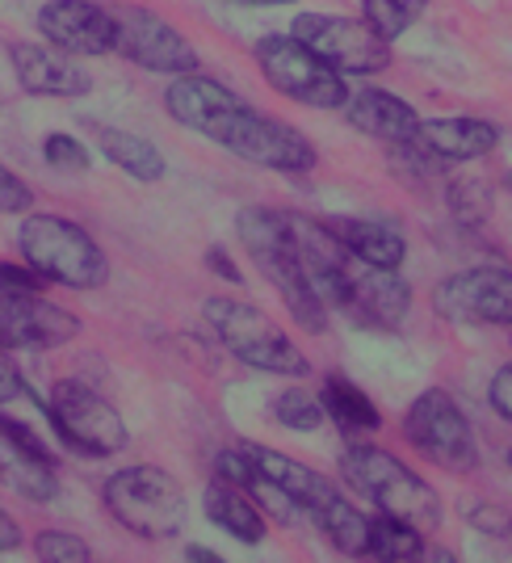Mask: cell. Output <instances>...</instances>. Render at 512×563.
I'll list each match as a JSON object with an SVG mask.
<instances>
[{
    "label": "cell",
    "instance_id": "cell-8",
    "mask_svg": "<svg viewBox=\"0 0 512 563\" xmlns=\"http://www.w3.org/2000/svg\"><path fill=\"white\" fill-rule=\"evenodd\" d=\"M47 421L59 442L85 459H114L126 450V421L110 399L80 378H59L47 396Z\"/></svg>",
    "mask_w": 512,
    "mask_h": 563
},
{
    "label": "cell",
    "instance_id": "cell-23",
    "mask_svg": "<svg viewBox=\"0 0 512 563\" xmlns=\"http://www.w3.org/2000/svg\"><path fill=\"white\" fill-rule=\"evenodd\" d=\"M315 526L327 534V542L349 555V560H361L370 551V517L361 514L353 500H345L341 493H332L324 500V509L315 514Z\"/></svg>",
    "mask_w": 512,
    "mask_h": 563
},
{
    "label": "cell",
    "instance_id": "cell-21",
    "mask_svg": "<svg viewBox=\"0 0 512 563\" xmlns=\"http://www.w3.org/2000/svg\"><path fill=\"white\" fill-rule=\"evenodd\" d=\"M320 404H324V417L341 433H349V438H370V433H378L382 429V412L374 408V399L357 387V383H349L345 375H327L324 378V396H320Z\"/></svg>",
    "mask_w": 512,
    "mask_h": 563
},
{
    "label": "cell",
    "instance_id": "cell-38",
    "mask_svg": "<svg viewBox=\"0 0 512 563\" xmlns=\"http://www.w3.org/2000/svg\"><path fill=\"white\" fill-rule=\"evenodd\" d=\"M235 4H260V9H269V4H294V0H235Z\"/></svg>",
    "mask_w": 512,
    "mask_h": 563
},
{
    "label": "cell",
    "instance_id": "cell-31",
    "mask_svg": "<svg viewBox=\"0 0 512 563\" xmlns=\"http://www.w3.org/2000/svg\"><path fill=\"white\" fill-rule=\"evenodd\" d=\"M488 399H491V408H496V417H504V421L512 424V362H504V366L491 375Z\"/></svg>",
    "mask_w": 512,
    "mask_h": 563
},
{
    "label": "cell",
    "instance_id": "cell-30",
    "mask_svg": "<svg viewBox=\"0 0 512 563\" xmlns=\"http://www.w3.org/2000/svg\"><path fill=\"white\" fill-rule=\"evenodd\" d=\"M30 207H34V189L13 168L0 165V214H25Z\"/></svg>",
    "mask_w": 512,
    "mask_h": 563
},
{
    "label": "cell",
    "instance_id": "cell-29",
    "mask_svg": "<svg viewBox=\"0 0 512 563\" xmlns=\"http://www.w3.org/2000/svg\"><path fill=\"white\" fill-rule=\"evenodd\" d=\"M43 156H47V165L59 168V173H89V165H93L89 147L80 140H71V135H47V140H43Z\"/></svg>",
    "mask_w": 512,
    "mask_h": 563
},
{
    "label": "cell",
    "instance_id": "cell-5",
    "mask_svg": "<svg viewBox=\"0 0 512 563\" xmlns=\"http://www.w3.org/2000/svg\"><path fill=\"white\" fill-rule=\"evenodd\" d=\"M210 332L223 341V350L240 357L244 366L265 371V375L281 378H303L311 375L307 353L290 341V332H281V324H274V316H265L260 307L232 299V295H214L202 303Z\"/></svg>",
    "mask_w": 512,
    "mask_h": 563
},
{
    "label": "cell",
    "instance_id": "cell-7",
    "mask_svg": "<svg viewBox=\"0 0 512 563\" xmlns=\"http://www.w3.org/2000/svg\"><path fill=\"white\" fill-rule=\"evenodd\" d=\"M253 55L274 93L290 97L307 110H345V101H349L345 76L332 64H324L294 34H265V38H256Z\"/></svg>",
    "mask_w": 512,
    "mask_h": 563
},
{
    "label": "cell",
    "instance_id": "cell-9",
    "mask_svg": "<svg viewBox=\"0 0 512 563\" xmlns=\"http://www.w3.org/2000/svg\"><path fill=\"white\" fill-rule=\"evenodd\" d=\"M403 438L416 454H424L428 463H437L445 471H463L466 475V471L479 467L475 429L458 408V399L442 387H428L412 399V408L403 412Z\"/></svg>",
    "mask_w": 512,
    "mask_h": 563
},
{
    "label": "cell",
    "instance_id": "cell-37",
    "mask_svg": "<svg viewBox=\"0 0 512 563\" xmlns=\"http://www.w3.org/2000/svg\"><path fill=\"white\" fill-rule=\"evenodd\" d=\"M416 563H458V560H454V551H445V547H424Z\"/></svg>",
    "mask_w": 512,
    "mask_h": 563
},
{
    "label": "cell",
    "instance_id": "cell-16",
    "mask_svg": "<svg viewBox=\"0 0 512 563\" xmlns=\"http://www.w3.org/2000/svg\"><path fill=\"white\" fill-rule=\"evenodd\" d=\"M13 76L30 97H85L93 89V76L80 68L71 55L38 43H18L9 51Z\"/></svg>",
    "mask_w": 512,
    "mask_h": 563
},
{
    "label": "cell",
    "instance_id": "cell-17",
    "mask_svg": "<svg viewBox=\"0 0 512 563\" xmlns=\"http://www.w3.org/2000/svg\"><path fill=\"white\" fill-rule=\"evenodd\" d=\"M345 253H353L357 261H366L374 269H399L408 257V240L396 223H382V219H353V214H327L315 219Z\"/></svg>",
    "mask_w": 512,
    "mask_h": 563
},
{
    "label": "cell",
    "instance_id": "cell-36",
    "mask_svg": "<svg viewBox=\"0 0 512 563\" xmlns=\"http://www.w3.org/2000/svg\"><path fill=\"white\" fill-rule=\"evenodd\" d=\"M186 563H227L219 551H210V547H202V542H193L186 551Z\"/></svg>",
    "mask_w": 512,
    "mask_h": 563
},
{
    "label": "cell",
    "instance_id": "cell-20",
    "mask_svg": "<svg viewBox=\"0 0 512 563\" xmlns=\"http://www.w3.org/2000/svg\"><path fill=\"white\" fill-rule=\"evenodd\" d=\"M0 484H4L9 493L34 500V505H47V500H55V493H59L55 463L30 454V450L18 446V442H9L4 433H0Z\"/></svg>",
    "mask_w": 512,
    "mask_h": 563
},
{
    "label": "cell",
    "instance_id": "cell-13",
    "mask_svg": "<svg viewBox=\"0 0 512 563\" xmlns=\"http://www.w3.org/2000/svg\"><path fill=\"white\" fill-rule=\"evenodd\" d=\"M38 34L64 55H114V13L97 0H47L38 9Z\"/></svg>",
    "mask_w": 512,
    "mask_h": 563
},
{
    "label": "cell",
    "instance_id": "cell-14",
    "mask_svg": "<svg viewBox=\"0 0 512 563\" xmlns=\"http://www.w3.org/2000/svg\"><path fill=\"white\" fill-rule=\"evenodd\" d=\"M80 332V320L68 307L43 295H13L0 299V353L13 350H55Z\"/></svg>",
    "mask_w": 512,
    "mask_h": 563
},
{
    "label": "cell",
    "instance_id": "cell-24",
    "mask_svg": "<svg viewBox=\"0 0 512 563\" xmlns=\"http://www.w3.org/2000/svg\"><path fill=\"white\" fill-rule=\"evenodd\" d=\"M424 551V530L399 521V517H370V551L378 563H416Z\"/></svg>",
    "mask_w": 512,
    "mask_h": 563
},
{
    "label": "cell",
    "instance_id": "cell-3",
    "mask_svg": "<svg viewBox=\"0 0 512 563\" xmlns=\"http://www.w3.org/2000/svg\"><path fill=\"white\" fill-rule=\"evenodd\" d=\"M18 249L25 265L55 286L97 290L110 282V261L101 244L68 214H25L18 228Z\"/></svg>",
    "mask_w": 512,
    "mask_h": 563
},
{
    "label": "cell",
    "instance_id": "cell-2",
    "mask_svg": "<svg viewBox=\"0 0 512 563\" xmlns=\"http://www.w3.org/2000/svg\"><path fill=\"white\" fill-rule=\"evenodd\" d=\"M341 475L353 493H361L382 517H399L416 530H437L442 526V496L433 493L428 479H420L416 471L391 450L370 446V442H353L341 454Z\"/></svg>",
    "mask_w": 512,
    "mask_h": 563
},
{
    "label": "cell",
    "instance_id": "cell-1",
    "mask_svg": "<svg viewBox=\"0 0 512 563\" xmlns=\"http://www.w3.org/2000/svg\"><path fill=\"white\" fill-rule=\"evenodd\" d=\"M235 232H240V244L248 249V257L256 261V269L265 274V282L278 290L281 303L290 307V316L307 332H324L327 303L315 295L311 274H307L299 223L278 207H244L235 214Z\"/></svg>",
    "mask_w": 512,
    "mask_h": 563
},
{
    "label": "cell",
    "instance_id": "cell-28",
    "mask_svg": "<svg viewBox=\"0 0 512 563\" xmlns=\"http://www.w3.org/2000/svg\"><path fill=\"white\" fill-rule=\"evenodd\" d=\"M34 555L38 563H93V547L68 530H43L34 539Z\"/></svg>",
    "mask_w": 512,
    "mask_h": 563
},
{
    "label": "cell",
    "instance_id": "cell-15",
    "mask_svg": "<svg viewBox=\"0 0 512 563\" xmlns=\"http://www.w3.org/2000/svg\"><path fill=\"white\" fill-rule=\"evenodd\" d=\"M412 143L420 152H428L433 161H442V165H470V161H483V156L496 152L500 131L491 126L488 118L470 114L420 118V131Z\"/></svg>",
    "mask_w": 512,
    "mask_h": 563
},
{
    "label": "cell",
    "instance_id": "cell-25",
    "mask_svg": "<svg viewBox=\"0 0 512 563\" xmlns=\"http://www.w3.org/2000/svg\"><path fill=\"white\" fill-rule=\"evenodd\" d=\"M424 9H428V0H366V22L378 38L396 43L424 18Z\"/></svg>",
    "mask_w": 512,
    "mask_h": 563
},
{
    "label": "cell",
    "instance_id": "cell-33",
    "mask_svg": "<svg viewBox=\"0 0 512 563\" xmlns=\"http://www.w3.org/2000/svg\"><path fill=\"white\" fill-rule=\"evenodd\" d=\"M207 265H210V274H219V278H227V282H232V286H240V282H244V274L235 269V261L227 257V253H223L219 244H214V249H207Z\"/></svg>",
    "mask_w": 512,
    "mask_h": 563
},
{
    "label": "cell",
    "instance_id": "cell-6",
    "mask_svg": "<svg viewBox=\"0 0 512 563\" xmlns=\"http://www.w3.org/2000/svg\"><path fill=\"white\" fill-rule=\"evenodd\" d=\"M207 140L223 143L240 161L274 168V173H311L315 161H320L315 143L307 140L299 126L256 110L248 97H240L232 110L214 122V131H210Z\"/></svg>",
    "mask_w": 512,
    "mask_h": 563
},
{
    "label": "cell",
    "instance_id": "cell-11",
    "mask_svg": "<svg viewBox=\"0 0 512 563\" xmlns=\"http://www.w3.org/2000/svg\"><path fill=\"white\" fill-rule=\"evenodd\" d=\"M110 13H114V55L147 71H160V76L198 71V47L156 9L110 4Z\"/></svg>",
    "mask_w": 512,
    "mask_h": 563
},
{
    "label": "cell",
    "instance_id": "cell-12",
    "mask_svg": "<svg viewBox=\"0 0 512 563\" xmlns=\"http://www.w3.org/2000/svg\"><path fill=\"white\" fill-rule=\"evenodd\" d=\"M433 311L445 324L466 329H512V269L504 265H475L437 282Z\"/></svg>",
    "mask_w": 512,
    "mask_h": 563
},
{
    "label": "cell",
    "instance_id": "cell-22",
    "mask_svg": "<svg viewBox=\"0 0 512 563\" xmlns=\"http://www.w3.org/2000/svg\"><path fill=\"white\" fill-rule=\"evenodd\" d=\"M97 143H101V156L114 168L131 173L135 181H160L164 177V156L152 140H143L135 131H118V126H101L97 131Z\"/></svg>",
    "mask_w": 512,
    "mask_h": 563
},
{
    "label": "cell",
    "instance_id": "cell-35",
    "mask_svg": "<svg viewBox=\"0 0 512 563\" xmlns=\"http://www.w3.org/2000/svg\"><path fill=\"white\" fill-rule=\"evenodd\" d=\"M18 547H22V526H18V517L0 509V555H9Z\"/></svg>",
    "mask_w": 512,
    "mask_h": 563
},
{
    "label": "cell",
    "instance_id": "cell-39",
    "mask_svg": "<svg viewBox=\"0 0 512 563\" xmlns=\"http://www.w3.org/2000/svg\"><path fill=\"white\" fill-rule=\"evenodd\" d=\"M509 189H512V173H509Z\"/></svg>",
    "mask_w": 512,
    "mask_h": 563
},
{
    "label": "cell",
    "instance_id": "cell-27",
    "mask_svg": "<svg viewBox=\"0 0 512 563\" xmlns=\"http://www.w3.org/2000/svg\"><path fill=\"white\" fill-rule=\"evenodd\" d=\"M274 417L281 429H294V433H315L324 424V404L307 391H281L274 399Z\"/></svg>",
    "mask_w": 512,
    "mask_h": 563
},
{
    "label": "cell",
    "instance_id": "cell-34",
    "mask_svg": "<svg viewBox=\"0 0 512 563\" xmlns=\"http://www.w3.org/2000/svg\"><path fill=\"white\" fill-rule=\"evenodd\" d=\"M475 526L488 530V534H512V517L504 509H479L475 514Z\"/></svg>",
    "mask_w": 512,
    "mask_h": 563
},
{
    "label": "cell",
    "instance_id": "cell-19",
    "mask_svg": "<svg viewBox=\"0 0 512 563\" xmlns=\"http://www.w3.org/2000/svg\"><path fill=\"white\" fill-rule=\"evenodd\" d=\"M202 509L207 517L223 530L232 534L235 542H260L265 539V514L256 509V500L244 488H235L227 479H214L202 496Z\"/></svg>",
    "mask_w": 512,
    "mask_h": 563
},
{
    "label": "cell",
    "instance_id": "cell-18",
    "mask_svg": "<svg viewBox=\"0 0 512 563\" xmlns=\"http://www.w3.org/2000/svg\"><path fill=\"white\" fill-rule=\"evenodd\" d=\"M345 118L353 131L370 135L382 143H412L420 131V114L403 101V97L387 93V89H357L345 101Z\"/></svg>",
    "mask_w": 512,
    "mask_h": 563
},
{
    "label": "cell",
    "instance_id": "cell-4",
    "mask_svg": "<svg viewBox=\"0 0 512 563\" xmlns=\"http://www.w3.org/2000/svg\"><path fill=\"white\" fill-rule=\"evenodd\" d=\"M101 500H105V509H110V517L122 530H131L135 539L147 542L177 539L189 517L181 479L172 471L147 467V463L114 471L105 479V488H101Z\"/></svg>",
    "mask_w": 512,
    "mask_h": 563
},
{
    "label": "cell",
    "instance_id": "cell-26",
    "mask_svg": "<svg viewBox=\"0 0 512 563\" xmlns=\"http://www.w3.org/2000/svg\"><path fill=\"white\" fill-rule=\"evenodd\" d=\"M445 202H449V214L466 223V228H479L491 214V189L488 181L479 177H454L449 189H445Z\"/></svg>",
    "mask_w": 512,
    "mask_h": 563
},
{
    "label": "cell",
    "instance_id": "cell-10",
    "mask_svg": "<svg viewBox=\"0 0 512 563\" xmlns=\"http://www.w3.org/2000/svg\"><path fill=\"white\" fill-rule=\"evenodd\" d=\"M290 34L307 43L324 64L341 76H374L391 68V43L378 38L366 18H341V13H299Z\"/></svg>",
    "mask_w": 512,
    "mask_h": 563
},
{
    "label": "cell",
    "instance_id": "cell-32",
    "mask_svg": "<svg viewBox=\"0 0 512 563\" xmlns=\"http://www.w3.org/2000/svg\"><path fill=\"white\" fill-rule=\"evenodd\" d=\"M25 396H30V387H25L22 371L0 353V408H9V404H18Z\"/></svg>",
    "mask_w": 512,
    "mask_h": 563
}]
</instances>
